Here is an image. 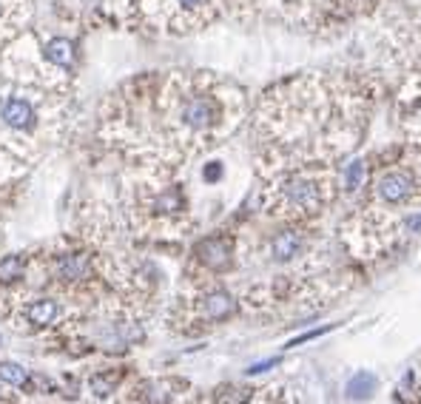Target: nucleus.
I'll return each instance as SVG.
<instances>
[{
  "instance_id": "f257e3e1",
  "label": "nucleus",
  "mask_w": 421,
  "mask_h": 404,
  "mask_svg": "<svg viewBox=\"0 0 421 404\" xmlns=\"http://www.w3.org/2000/svg\"><path fill=\"white\" fill-rule=\"evenodd\" d=\"M228 97L208 80L182 86V91L176 94V108H174L176 125L188 137H211L231 117Z\"/></svg>"
},
{
  "instance_id": "f03ea898",
  "label": "nucleus",
  "mask_w": 421,
  "mask_h": 404,
  "mask_svg": "<svg viewBox=\"0 0 421 404\" xmlns=\"http://www.w3.org/2000/svg\"><path fill=\"white\" fill-rule=\"evenodd\" d=\"M390 117L410 145H421V63H412L410 72L398 80L390 103Z\"/></svg>"
},
{
  "instance_id": "7ed1b4c3",
  "label": "nucleus",
  "mask_w": 421,
  "mask_h": 404,
  "mask_svg": "<svg viewBox=\"0 0 421 404\" xmlns=\"http://www.w3.org/2000/svg\"><path fill=\"white\" fill-rule=\"evenodd\" d=\"M421 193V171L410 162H390L373 176V199L384 208H401Z\"/></svg>"
},
{
  "instance_id": "20e7f679",
  "label": "nucleus",
  "mask_w": 421,
  "mask_h": 404,
  "mask_svg": "<svg viewBox=\"0 0 421 404\" xmlns=\"http://www.w3.org/2000/svg\"><path fill=\"white\" fill-rule=\"evenodd\" d=\"M279 199L296 214H319L327 202V179L319 174H291L279 185Z\"/></svg>"
},
{
  "instance_id": "39448f33",
  "label": "nucleus",
  "mask_w": 421,
  "mask_h": 404,
  "mask_svg": "<svg viewBox=\"0 0 421 404\" xmlns=\"http://www.w3.org/2000/svg\"><path fill=\"white\" fill-rule=\"evenodd\" d=\"M387 0H322V15L325 23L330 26H347L356 21L376 18L384 9Z\"/></svg>"
},
{
  "instance_id": "423d86ee",
  "label": "nucleus",
  "mask_w": 421,
  "mask_h": 404,
  "mask_svg": "<svg viewBox=\"0 0 421 404\" xmlns=\"http://www.w3.org/2000/svg\"><path fill=\"white\" fill-rule=\"evenodd\" d=\"M196 259L208 268V271H228L231 262H234V248L225 237H208V240H199L196 248H193Z\"/></svg>"
},
{
  "instance_id": "0eeeda50",
  "label": "nucleus",
  "mask_w": 421,
  "mask_h": 404,
  "mask_svg": "<svg viewBox=\"0 0 421 404\" xmlns=\"http://www.w3.org/2000/svg\"><path fill=\"white\" fill-rule=\"evenodd\" d=\"M0 117H4L9 128H18V131H29L35 125V108L29 100H21V97H9L0 106Z\"/></svg>"
},
{
  "instance_id": "6e6552de",
  "label": "nucleus",
  "mask_w": 421,
  "mask_h": 404,
  "mask_svg": "<svg viewBox=\"0 0 421 404\" xmlns=\"http://www.w3.org/2000/svg\"><path fill=\"white\" fill-rule=\"evenodd\" d=\"M202 313L211 322H223V319H228V316L237 313V299L228 291H211L202 299Z\"/></svg>"
},
{
  "instance_id": "1a4fd4ad",
  "label": "nucleus",
  "mask_w": 421,
  "mask_h": 404,
  "mask_svg": "<svg viewBox=\"0 0 421 404\" xmlns=\"http://www.w3.org/2000/svg\"><path fill=\"white\" fill-rule=\"evenodd\" d=\"M302 245H305V240H302L299 231H279L271 240V257L276 262H291V259H296V254L302 251Z\"/></svg>"
},
{
  "instance_id": "9d476101",
  "label": "nucleus",
  "mask_w": 421,
  "mask_h": 404,
  "mask_svg": "<svg viewBox=\"0 0 421 404\" xmlns=\"http://www.w3.org/2000/svg\"><path fill=\"white\" fill-rule=\"evenodd\" d=\"M60 279H83L89 274V257L86 254H63L55 262Z\"/></svg>"
},
{
  "instance_id": "9b49d317",
  "label": "nucleus",
  "mask_w": 421,
  "mask_h": 404,
  "mask_svg": "<svg viewBox=\"0 0 421 404\" xmlns=\"http://www.w3.org/2000/svg\"><path fill=\"white\" fill-rule=\"evenodd\" d=\"M174 12L182 18V23H196L211 15V0H171Z\"/></svg>"
},
{
  "instance_id": "f8f14e48",
  "label": "nucleus",
  "mask_w": 421,
  "mask_h": 404,
  "mask_svg": "<svg viewBox=\"0 0 421 404\" xmlns=\"http://www.w3.org/2000/svg\"><path fill=\"white\" fill-rule=\"evenodd\" d=\"M43 55H46V60L55 63V66H72V60H74V43H72L69 38H52V40L46 43Z\"/></svg>"
},
{
  "instance_id": "ddd939ff",
  "label": "nucleus",
  "mask_w": 421,
  "mask_h": 404,
  "mask_svg": "<svg viewBox=\"0 0 421 404\" xmlns=\"http://www.w3.org/2000/svg\"><path fill=\"white\" fill-rule=\"evenodd\" d=\"M373 393H376V376L370 370H359L347 381V398H353V401H367Z\"/></svg>"
},
{
  "instance_id": "4468645a",
  "label": "nucleus",
  "mask_w": 421,
  "mask_h": 404,
  "mask_svg": "<svg viewBox=\"0 0 421 404\" xmlns=\"http://www.w3.org/2000/svg\"><path fill=\"white\" fill-rule=\"evenodd\" d=\"M57 313H60V308H57L55 299H38V302H32L26 308V319L32 325H49V322L57 319Z\"/></svg>"
},
{
  "instance_id": "2eb2a0df",
  "label": "nucleus",
  "mask_w": 421,
  "mask_h": 404,
  "mask_svg": "<svg viewBox=\"0 0 421 404\" xmlns=\"http://www.w3.org/2000/svg\"><path fill=\"white\" fill-rule=\"evenodd\" d=\"M364 174H367L364 159H353V162L344 168V174H342V185H344V191H347V193L359 191V188L364 185Z\"/></svg>"
},
{
  "instance_id": "dca6fc26",
  "label": "nucleus",
  "mask_w": 421,
  "mask_h": 404,
  "mask_svg": "<svg viewBox=\"0 0 421 404\" xmlns=\"http://www.w3.org/2000/svg\"><path fill=\"white\" fill-rule=\"evenodd\" d=\"M251 390L248 387H234V384H223L214 393V404H248Z\"/></svg>"
},
{
  "instance_id": "f3484780",
  "label": "nucleus",
  "mask_w": 421,
  "mask_h": 404,
  "mask_svg": "<svg viewBox=\"0 0 421 404\" xmlns=\"http://www.w3.org/2000/svg\"><path fill=\"white\" fill-rule=\"evenodd\" d=\"M23 276V257L21 254H9L0 259V282H18Z\"/></svg>"
},
{
  "instance_id": "a211bd4d",
  "label": "nucleus",
  "mask_w": 421,
  "mask_h": 404,
  "mask_svg": "<svg viewBox=\"0 0 421 404\" xmlns=\"http://www.w3.org/2000/svg\"><path fill=\"white\" fill-rule=\"evenodd\" d=\"M29 370L15 364V361H0V381H9V384H26Z\"/></svg>"
},
{
  "instance_id": "6ab92c4d",
  "label": "nucleus",
  "mask_w": 421,
  "mask_h": 404,
  "mask_svg": "<svg viewBox=\"0 0 421 404\" xmlns=\"http://www.w3.org/2000/svg\"><path fill=\"white\" fill-rule=\"evenodd\" d=\"M114 384H117V376L114 373H97V376H91V390L97 395H108L114 390Z\"/></svg>"
},
{
  "instance_id": "aec40b11",
  "label": "nucleus",
  "mask_w": 421,
  "mask_h": 404,
  "mask_svg": "<svg viewBox=\"0 0 421 404\" xmlns=\"http://www.w3.org/2000/svg\"><path fill=\"white\" fill-rule=\"evenodd\" d=\"M330 327H319V330H310V333H305V336H296V339H291L285 347H296V344H305V342H310V339H319L322 333H327Z\"/></svg>"
},
{
  "instance_id": "412c9836",
  "label": "nucleus",
  "mask_w": 421,
  "mask_h": 404,
  "mask_svg": "<svg viewBox=\"0 0 421 404\" xmlns=\"http://www.w3.org/2000/svg\"><path fill=\"white\" fill-rule=\"evenodd\" d=\"M202 176H205V182H217L223 176V165L220 162H208L205 171H202Z\"/></svg>"
},
{
  "instance_id": "4be33fe9",
  "label": "nucleus",
  "mask_w": 421,
  "mask_h": 404,
  "mask_svg": "<svg viewBox=\"0 0 421 404\" xmlns=\"http://www.w3.org/2000/svg\"><path fill=\"white\" fill-rule=\"evenodd\" d=\"M274 364H279V359H268V361H257V364H251V367H248V376H257V373H262V370H271Z\"/></svg>"
}]
</instances>
